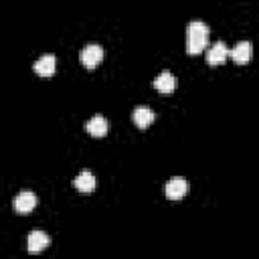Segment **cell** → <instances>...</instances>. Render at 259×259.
Returning <instances> with one entry per match:
<instances>
[{
  "label": "cell",
  "instance_id": "1",
  "mask_svg": "<svg viewBox=\"0 0 259 259\" xmlns=\"http://www.w3.org/2000/svg\"><path fill=\"white\" fill-rule=\"evenodd\" d=\"M208 45V26L202 20H192L186 28V53L198 55Z\"/></svg>",
  "mask_w": 259,
  "mask_h": 259
},
{
  "label": "cell",
  "instance_id": "2",
  "mask_svg": "<svg viewBox=\"0 0 259 259\" xmlns=\"http://www.w3.org/2000/svg\"><path fill=\"white\" fill-rule=\"evenodd\" d=\"M34 206H36V194L30 192V190H22V192L16 194L14 200H12V208H14L18 214H28Z\"/></svg>",
  "mask_w": 259,
  "mask_h": 259
},
{
  "label": "cell",
  "instance_id": "3",
  "mask_svg": "<svg viewBox=\"0 0 259 259\" xmlns=\"http://www.w3.org/2000/svg\"><path fill=\"white\" fill-rule=\"evenodd\" d=\"M103 59V49L101 45H87L81 51V63L85 69H95Z\"/></svg>",
  "mask_w": 259,
  "mask_h": 259
},
{
  "label": "cell",
  "instance_id": "4",
  "mask_svg": "<svg viewBox=\"0 0 259 259\" xmlns=\"http://www.w3.org/2000/svg\"><path fill=\"white\" fill-rule=\"evenodd\" d=\"M251 55H253V47H251L249 40H241V42H237V45L229 51V57H231L237 65L249 63V61H251Z\"/></svg>",
  "mask_w": 259,
  "mask_h": 259
},
{
  "label": "cell",
  "instance_id": "5",
  "mask_svg": "<svg viewBox=\"0 0 259 259\" xmlns=\"http://www.w3.org/2000/svg\"><path fill=\"white\" fill-rule=\"evenodd\" d=\"M164 190H166V196L170 200H180L188 192V182L184 178H170L166 182V188Z\"/></svg>",
  "mask_w": 259,
  "mask_h": 259
},
{
  "label": "cell",
  "instance_id": "6",
  "mask_svg": "<svg viewBox=\"0 0 259 259\" xmlns=\"http://www.w3.org/2000/svg\"><path fill=\"white\" fill-rule=\"evenodd\" d=\"M227 57H229V49H227L225 42H221V40H217L214 45H210L208 51H206V63H208L210 67H217V65H221V63H225Z\"/></svg>",
  "mask_w": 259,
  "mask_h": 259
},
{
  "label": "cell",
  "instance_id": "7",
  "mask_svg": "<svg viewBox=\"0 0 259 259\" xmlns=\"http://www.w3.org/2000/svg\"><path fill=\"white\" fill-rule=\"evenodd\" d=\"M73 186H75L79 192H93L95 186H97V180H95V176H93L89 170H81V172L73 178Z\"/></svg>",
  "mask_w": 259,
  "mask_h": 259
},
{
  "label": "cell",
  "instance_id": "8",
  "mask_svg": "<svg viewBox=\"0 0 259 259\" xmlns=\"http://www.w3.org/2000/svg\"><path fill=\"white\" fill-rule=\"evenodd\" d=\"M26 243H28V245H26V247H28V253H40L42 249L49 247L51 239H49V235L42 233V231H32V233H28Z\"/></svg>",
  "mask_w": 259,
  "mask_h": 259
},
{
  "label": "cell",
  "instance_id": "9",
  "mask_svg": "<svg viewBox=\"0 0 259 259\" xmlns=\"http://www.w3.org/2000/svg\"><path fill=\"white\" fill-rule=\"evenodd\" d=\"M55 69H57V59H55V55H42V57L34 63V71H36V75H40V77H51V75L55 73Z\"/></svg>",
  "mask_w": 259,
  "mask_h": 259
},
{
  "label": "cell",
  "instance_id": "10",
  "mask_svg": "<svg viewBox=\"0 0 259 259\" xmlns=\"http://www.w3.org/2000/svg\"><path fill=\"white\" fill-rule=\"evenodd\" d=\"M154 87L160 91V93H172L174 87H176V79L170 71H162L160 75H156L154 79Z\"/></svg>",
  "mask_w": 259,
  "mask_h": 259
},
{
  "label": "cell",
  "instance_id": "11",
  "mask_svg": "<svg viewBox=\"0 0 259 259\" xmlns=\"http://www.w3.org/2000/svg\"><path fill=\"white\" fill-rule=\"evenodd\" d=\"M85 130H87L91 136H95V138H103V136L107 134L109 125H107V119H105L103 115H95V117H91V119L85 123Z\"/></svg>",
  "mask_w": 259,
  "mask_h": 259
},
{
  "label": "cell",
  "instance_id": "12",
  "mask_svg": "<svg viewBox=\"0 0 259 259\" xmlns=\"http://www.w3.org/2000/svg\"><path fill=\"white\" fill-rule=\"evenodd\" d=\"M134 123L138 125V127H142V130H146L148 125H152V121H154V111L150 109V107H146V105H140V107H136L134 109Z\"/></svg>",
  "mask_w": 259,
  "mask_h": 259
}]
</instances>
